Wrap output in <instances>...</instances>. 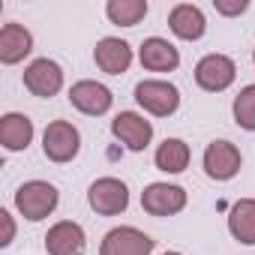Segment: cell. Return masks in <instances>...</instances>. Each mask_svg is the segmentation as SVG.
Returning <instances> with one entry per match:
<instances>
[{"mask_svg":"<svg viewBox=\"0 0 255 255\" xmlns=\"http://www.w3.org/2000/svg\"><path fill=\"white\" fill-rule=\"evenodd\" d=\"M69 102H72L81 114L99 117V114H105V111L114 105V93H111L102 81L84 78V81H75V84L69 87Z\"/></svg>","mask_w":255,"mask_h":255,"instance_id":"10","label":"cell"},{"mask_svg":"<svg viewBox=\"0 0 255 255\" xmlns=\"http://www.w3.org/2000/svg\"><path fill=\"white\" fill-rule=\"evenodd\" d=\"M93 60L105 75H123L132 63V45L117 36H105L93 48Z\"/></svg>","mask_w":255,"mask_h":255,"instance_id":"13","label":"cell"},{"mask_svg":"<svg viewBox=\"0 0 255 255\" xmlns=\"http://www.w3.org/2000/svg\"><path fill=\"white\" fill-rule=\"evenodd\" d=\"M240 150L231 141H210L204 150V171L210 180H231L240 171Z\"/></svg>","mask_w":255,"mask_h":255,"instance_id":"12","label":"cell"},{"mask_svg":"<svg viewBox=\"0 0 255 255\" xmlns=\"http://www.w3.org/2000/svg\"><path fill=\"white\" fill-rule=\"evenodd\" d=\"M30 141H33V120L27 114L9 111V114L0 117V144H3L9 153L27 150Z\"/></svg>","mask_w":255,"mask_h":255,"instance_id":"16","label":"cell"},{"mask_svg":"<svg viewBox=\"0 0 255 255\" xmlns=\"http://www.w3.org/2000/svg\"><path fill=\"white\" fill-rule=\"evenodd\" d=\"M237 66L228 54H204L195 63V84L207 93H222L234 84Z\"/></svg>","mask_w":255,"mask_h":255,"instance_id":"6","label":"cell"},{"mask_svg":"<svg viewBox=\"0 0 255 255\" xmlns=\"http://www.w3.org/2000/svg\"><path fill=\"white\" fill-rule=\"evenodd\" d=\"M81 150V132L69 120H51L42 132V153L51 162H72Z\"/></svg>","mask_w":255,"mask_h":255,"instance_id":"3","label":"cell"},{"mask_svg":"<svg viewBox=\"0 0 255 255\" xmlns=\"http://www.w3.org/2000/svg\"><path fill=\"white\" fill-rule=\"evenodd\" d=\"M135 102L153 117H171L180 108V90L162 78H144L135 84Z\"/></svg>","mask_w":255,"mask_h":255,"instance_id":"2","label":"cell"},{"mask_svg":"<svg viewBox=\"0 0 255 255\" xmlns=\"http://www.w3.org/2000/svg\"><path fill=\"white\" fill-rule=\"evenodd\" d=\"M228 231L237 243L255 246V198H240L228 210Z\"/></svg>","mask_w":255,"mask_h":255,"instance_id":"18","label":"cell"},{"mask_svg":"<svg viewBox=\"0 0 255 255\" xmlns=\"http://www.w3.org/2000/svg\"><path fill=\"white\" fill-rule=\"evenodd\" d=\"M231 114H234V123L246 132H255V84H246L234 102H231Z\"/></svg>","mask_w":255,"mask_h":255,"instance_id":"21","label":"cell"},{"mask_svg":"<svg viewBox=\"0 0 255 255\" xmlns=\"http://www.w3.org/2000/svg\"><path fill=\"white\" fill-rule=\"evenodd\" d=\"M24 87L39 96V99H51L60 93L63 87V69L57 60H48V57H39L33 60L27 69H24Z\"/></svg>","mask_w":255,"mask_h":255,"instance_id":"8","label":"cell"},{"mask_svg":"<svg viewBox=\"0 0 255 255\" xmlns=\"http://www.w3.org/2000/svg\"><path fill=\"white\" fill-rule=\"evenodd\" d=\"M141 207L150 216H174L186 207V189L177 183H150L141 192Z\"/></svg>","mask_w":255,"mask_h":255,"instance_id":"9","label":"cell"},{"mask_svg":"<svg viewBox=\"0 0 255 255\" xmlns=\"http://www.w3.org/2000/svg\"><path fill=\"white\" fill-rule=\"evenodd\" d=\"M33 51V33L24 24H3L0 27V60L6 66L21 63L27 54Z\"/></svg>","mask_w":255,"mask_h":255,"instance_id":"17","label":"cell"},{"mask_svg":"<svg viewBox=\"0 0 255 255\" xmlns=\"http://www.w3.org/2000/svg\"><path fill=\"white\" fill-rule=\"evenodd\" d=\"M138 60H141V66H144L147 72H174V69L180 66V51H177L168 39L150 36V39L141 42Z\"/></svg>","mask_w":255,"mask_h":255,"instance_id":"14","label":"cell"},{"mask_svg":"<svg viewBox=\"0 0 255 255\" xmlns=\"http://www.w3.org/2000/svg\"><path fill=\"white\" fill-rule=\"evenodd\" d=\"M0 222H3V237H0V246H9L15 240V219L9 210H0Z\"/></svg>","mask_w":255,"mask_h":255,"instance_id":"23","label":"cell"},{"mask_svg":"<svg viewBox=\"0 0 255 255\" xmlns=\"http://www.w3.org/2000/svg\"><path fill=\"white\" fill-rule=\"evenodd\" d=\"M147 0H108L105 3V15L117 27H135L147 15Z\"/></svg>","mask_w":255,"mask_h":255,"instance_id":"20","label":"cell"},{"mask_svg":"<svg viewBox=\"0 0 255 255\" xmlns=\"http://www.w3.org/2000/svg\"><path fill=\"white\" fill-rule=\"evenodd\" d=\"M150 252H153L150 234H144L135 225L111 228L102 237V246H99V255H150Z\"/></svg>","mask_w":255,"mask_h":255,"instance_id":"7","label":"cell"},{"mask_svg":"<svg viewBox=\"0 0 255 255\" xmlns=\"http://www.w3.org/2000/svg\"><path fill=\"white\" fill-rule=\"evenodd\" d=\"M252 63H255V48H252Z\"/></svg>","mask_w":255,"mask_h":255,"instance_id":"25","label":"cell"},{"mask_svg":"<svg viewBox=\"0 0 255 255\" xmlns=\"http://www.w3.org/2000/svg\"><path fill=\"white\" fill-rule=\"evenodd\" d=\"M57 201H60V192H57V186L48 183V180H27V183H21L18 192H15V207H18V213H21L24 219H30V222H39V219L51 216L54 207H57Z\"/></svg>","mask_w":255,"mask_h":255,"instance_id":"1","label":"cell"},{"mask_svg":"<svg viewBox=\"0 0 255 255\" xmlns=\"http://www.w3.org/2000/svg\"><path fill=\"white\" fill-rule=\"evenodd\" d=\"M189 156H192V153H189V144H186L183 138H165V141L156 147L153 162H156V168L165 171V174H180V171H186Z\"/></svg>","mask_w":255,"mask_h":255,"instance_id":"19","label":"cell"},{"mask_svg":"<svg viewBox=\"0 0 255 255\" xmlns=\"http://www.w3.org/2000/svg\"><path fill=\"white\" fill-rule=\"evenodd\" d=\"M213 9L219 12V15H243L246 9H249V0H213Z\"/></svg>","mask_w":255,"mask_h":255,"instance_id":"22","label":"cell"},{"mask_svg":"<svg viewBox=\"0 0 255 255\" xmlns=\"http://www.w3.org/2000/svg\"><path fill=\"white\" fill-rule=\"evenodd\" d=\"M87 204L99 213V216H117L129 207V189L117 177H99L90 183L87 189Z\"/></svg>","mask_w":255,"mask_h":255,"instance_id":"5","label":"cell"},{"mask_svg":"<svg viewBox=\"0 0 255 255\" xmlns=\"http://www.w3.org/2000/svg\"><path fill=\"white\" fill-rule=\"evenodd\" d=\"M165 255H183V252H174V249H171V252H165Z\"/></svg>","mask_w":255,"mask_h":255,"instance_id":"24","label":"cell"},{"mask_svg":"<svg viewBox=\"0 0 255 255\" xmlns=\"http://www.w3.org/2000/svg\"><path fill=\"white\" fill-rule=\"evenodd\" d=\"M111 135L120 144H126V150L141 153L153 141V123L144 114H138V111H120L111 120Z\"/></svg>","mask_w":255,"mask_h":255,"instance_id":"4","label":"cell"},{"mask_svg":"<svg viewBox=\"0 0 255 255\" xmlns=\"http://www.w3.org/2000/svg\"><path fill=\"white\" fill-rule=\"evenodd\" d=\"M45 249L48 255H84L87 249V234L78 222L72 219H60L48 228L45 234Z\"/></svg>","mask_w":255,"mask_h":255,"instance_id":"11","label":"cell"},{"mask_svg":"<svg viewBox=\"0 0 255 255\" xmlns=\"http://www.w3.org/2000/svg\"><path fill=\"white\" fill-rule=\"evenodd\" d=\"M168 27L177 39H186V42H195L204 36L207 30V18L204 12L195 6V3H177L171 12H168Z\"/></svg>","mask_w":255,"mask_h":255,"instance_id":"15","label":"cell"}]
</instances>
